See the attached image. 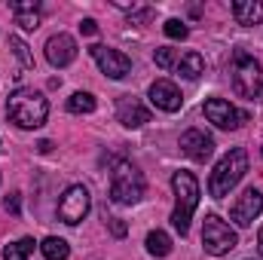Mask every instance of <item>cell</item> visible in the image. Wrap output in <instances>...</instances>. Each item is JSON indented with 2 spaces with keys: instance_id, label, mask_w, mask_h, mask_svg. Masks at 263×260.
Masks as SVG:
<instances>
[{
  "instance_id": "44dd1931",
  "label": "cell",
  "mask_w": 263,
  "mask_h": 260,
  "mask_svg": "<svg viewBox=\"0 0 263 260\" xmlns=\"http://www.w3.org/2000/svg\"><path fill=\"white\" fill-rule=\"evenodd\" d=\"M9 46H12V52H15V59L22 62V67H34V55L28 52V43H25L22 37H9Z\"/></svg>"
},
{
  "instance_id": "ba28073f",
  "label": "cell",
  "mask_w": 263,
  "mask_h": 260,
  "mask_svg": "<svg viewBox=\"0 0 263 260\" xmlns=\"http://www.w3.org/2000/svg\"><path fill=\"white\" fill-rule=\"evenodd\" d=\"M202 110H205L208 123H214L217 129H223V132H236L242 123H248V114L239 110V107H233L227 98H208Z\"/></svg>"
},
{
  "instance_id": "f1b7e54d",
  "label": "cell",
  "mask_w": 263,
  "mask_h": 260,
  "mask_svg": "<svg viewBox=\"0 0 263 260\" xmlns=\"http://www.w3.org/2000/svg\"><path fill=\"white\" fill-rule=\"evenodd\" d=\"M37 147H40V153H49V150H52V141H40Z\"/></svg>"
},
{
  "instance_id": "9c48e42d",
  "label": "cell",
  "mask_w": 263,
  "mask_h": 260,
  "mask_svg": "<svg viewBox=\"0 0 263 260\" xmlns=\"http://www.w3.org/2000/svg\"><path fill=\"white\" fill-rule=\"evenodd\" d=\"M89 52H92L95 65L101 67V73H107L110 80H126V77L132 73V59L126 55V52H120V49H110V46L95 43Z\"/></svg>"
},
{
  "instance_id": "cb8c5ba5",
  "label": "cell",
  "mask_w": 263,
  "mask_h": 260,
  "mask_svg": "<svg viewBox=\"0 0 263 260\" xmlns=\"http://www.w3.org/2000/svg\"><path fill=\"white\" fill-rule=\"evenodd\" d=\"M15 22H18L25 31H37V28H40V12H15Z\"/></svg>"
},
{
  "instance_id": "4fadbf2b",
  "label": "cell",
  "mask_w": 263,
  "mask_h": 260,
  "mask_svg": "<svg viewBox=\"0 0 263 260\" xmlns=\"http://www.w3.org/2000/svg\"><path fill=\"white\" fill-rule=\"evenodd\" d=\"M181 150H184L190 159L205 162V159L214 153V138H211V135H205L202 129H187L184 135H181Z\"/></svg>"
},
{
  "instance_id": "d6986e66",
  "label": "cell",
  "mask_w": 263,
  "mask_h": 260,
  "mask_svg": "<svg viewBox=\"0 0 263 260\" xmlns=\"http://www.w3.org/2000/svg\"><path fill=\"white\" fill-rule=\"evenodd\" d=\"M34 239L31 236H25V239H18V242H12V245H6L3 248V260H28L34 254Z\"/></svg>"
},
{
  "instance_id": "ac0fdd59",
  "label": "cell",
  "mask_w": 263,
  "mask_h": 260,
  "mask_svg": "<svg viewBox=\"0 0 263 260\" xmlns=\"http://www.w3.org/2000/svg\"><path fill=\"white\" fill-rule=\"evenodd\" d=\"M40 251H43L46 260H67L70 245H67L65 239H59V236H46V239L40 242Z\"/></svg>"
},
{
  "instance_id": "5bb4252c",
  "label": "cell",
  "mask_w": 263,
  "mask_h": 260,
  "mask_svg": "<svg viewBox=\"0 0 263 260\" xmlns=\"http://www.w3.org/2000/svg\"><path fill=\"white\" fill-rule=\"evenodd\" d=\"M117 120L126 126V129H141L144 123H150V110L135 98V95H123L117 101Z\"/></svg>"
},
{
  "instance_id": "603a6c76",
  "label": "cell",
  "mask_w": 263,
  "mask_h": 260,
  "mask_svg": "<svg viewBox=\"0 0 263 260\" xmlns=\"http://www.w3.org/2000/svg\"><path fill=\"white\" fill-rule=\"evenodd\" d=\"M153 62H156V67L168 70V67L175 65V49H168V46H159V49L153 52Z\"/></svg>"
},
{
  "instance_id": "4316f807",
  "label": "cell",
  "mask_w": 263,
  "mask_h": 260,
  "mask_svg": "<svg viewBox=\"0 0 263 260\" xmlns=\"http://www.w3.org/2000/svg\"><path fill=\"white\" fill-rule=\"evenodd\" d=\"M110 233H114L117 239H123V236H126V224H123L120 217H114V220H110Z\"/></svg>"
},
{
  "instance_id": "5b68a950",
  "label": "cell",
  "mask_w": 263,
  "mask_h": 260,
  "mask_svg": "<svg viewBox=\"0 0 263 260\" xmlns=\"http://www.w3.org/2000/svg\"><path fill=\"white\" fill-rule=\"evenodd\" d=\"M144 196V178L129 162H117L110 172V199L120 205H135Z\"/></svg>"
},
{
  "instance_id": "83f0119b",
  "label": "cell",
  "mask_w": 263,
  "mask_h": 260,
  "mask_svg": "<svg viewBox=\"0 0 263 260\" xmlns=\"http://www.w3.org/2000/svg\"><path fill=\"white\" fill-rule=\"evenodd\" d=\"M3 208L12 211V214H18V193H12L9 199H3Z\"/></svg>"
},
{
  "instance_id": "6da1fadb",
  "label": "cell",
  "mask_w": 263,
  "mask_h": 260,
  "mask_svg": "<svg viewBox=\"0 0 263 260\" xmlns=\"http://www.w3.org/2000/svg\"><path fill=\"white\" fill-rule=\"evenodd\" d=\"M6 117L18 126V129H40L49 117V101L43 92L34 89H18L9 95L6 101Z\"/></svg>"
},
{
  "instance_id": "e0dca14e",
  "label": "cell",
  "mask_w": 263,
  "mask_h": 260,
  "mask_svg": "<svg viewBox=\"0 0 263 260\" xmlns=\"http://www.w3.org/2000/svg\"><path fill=\"white\" fill-rule=\"evenodd\" d=\"M147 251L153 254V257H168L172 254V236L168 233H162V230H153V233H147Z\"/></svg>"
},
{
  "instance_id": "f546056e",
  "label": "cell",
  "mask_w": 263,
  "mask_h": 260,
  "mask_svg": "<svg viewBox=\"0 0 263 260\" xmlns=\"http://www.w3.org/2000/svg\"><path fill=\"white\" fill-rule=\"evenodd\" d=\"M257 242H260V254H263V230H260V236H257Z\"/></svg>"
},
{
  "instance_id": "30bf717a",
  "label": "cell",
  "mask_w": 263,
  "mask_h": 260,
  "mask_svg": "<svg viewBox=\"0 0 263 260\" xmlns=\"http://www.w3.org/2000/svg\"><path fill=\"white\" fill-rule=\"evenodd\" d=\"M260 208H263V193H260V190H254V187H248L245 193L233 202L230 217H233V224H236V227H251V224H254V217L260 214Z\"/></svg>"
},
{
  "instance_id": "2e32d148",
  "label": "cell",
  "mask_w": 263,
  "mask_h": 260,
  "mask_svg": "<svg viewBox=\"0 0 263 260\" xmlns=\"http://www.w3.org/2000/svg\"><path fill=\"white\" fill-rule=\"evenodd\" d=\"M178 73H181L184 80H199V77L205 73V59H202L199 52H187V55H181V62H178Z\"/></svg>"
},
{
  "instance_id": "277c9868",
  "label": "cell",
  "mask_w": 263,
  "mask_h": 260,
  "mask_svg": "<svg viewBox=\"0 0 263 260\" xmlns=\"http://www.w3.org/2000/svg\"><path fill=\"white\" fill-rule=\"evenodd\" d=\"M230 80H233V89L242 95V98H257L263 92V67L254 55H248L245 49H239L230 62Z\"/></svg>"
},
{
  "instance_id": "52a82bcc",
  "label": "cell",
  "mask_w": 263,
  "mask_h": 260,
  "mask_svg": "<svg viewBox=\"0 0 263 260\" xmlns=\"http://www.w3.org/2000/svg\"><path fill=\"white\" fill-rule=\"evenodd\" d=\"M92 208V199H89V190L83 184H70L59 202V220L67 224V227H77Z\"/></svg>"
},
{
  "instance_id": "484cf974",
  "label": "cell",
  "mask_w": 263,
  "mask_h": 260,
  "mask_svg": "<svg viewBox=\"0 0 263 260\" xmlns=\"http://www.w3.org/2000/svg\"><path fill=\"white\" fill-rule=\"evenodd\" d=\"M80 31H83L86 37H92V34H98V22H95V18H83V22H80Z\"/></svg>"
},
{
  "instance_id": "8992f818",
  "label": "cell",
  "mask_w": 263,
  "mask_h": 260,
  "mask_svg": "<svg viewBox=\"0 0 263 260\" xmlns=\"http://www.w3.org/2000/svg\"><path fill=\"white\" fill-rule=\"evenodd\" d=\"M202 245H205L208 254L220 257V254H230L239 245V236L227 220H220L217 214H208L205 224H202Z\"/></svg>"
},
{
  "instance_id": "7402d4cb",
  "label": "cell",
  "mask_w": 263,
  "mask_h": 260,
  "mask_svg": "<svg viewBox=\"0 0 263 260\" xmlns=\"http://www.w3.org/2000/svg\"><path fill=\"white\" fill-rule=\"evenodd\" d=\"M165 34H168L172 40H187V37H190V28H187L181 18H168V22H165Z\"/></svg>"
},
{
  "instance_id": "3957f363",
  "label": "cell",
  "mask_w": 263,
  "mask_h": 260,
  "mask_svg": "<svg viewBox=\"0 0 263 260\" xmlns=\"http://www.w3.org/2000/svg\"><path fill=\"white\" fill-rule=\"evenodd\" d=\"M248 172V150L245 147H233L227 156H220V162L214 165L211 172V181H208V193L214 199H223L230 196V190L245 178Z\"/></svg>"
},
{
  "instance_id": "ffe728a7",
  "label": "cell",
  "mask_w": 263,
  "mask_h": 260,
  "mask_svg": "<svg viewBox=\"0 0 263 260\" xmlns=\"http://www.w3.org/2000/svg\"><path fill=\"white\" fill-rule=\"evenodd\" d=\"M95 95L92 92H73L70 98H67V110L70 114H92L95 110Z\"/></svg>"
},
{
  "instance_id": "d4e9b609",
  "label": "cell",
  "mask_w": 263,
  "mask_h": 260,
  "mask_svg": "<svg viewBox=\"0 0 263 260\" xmlns=\"http://www.w3.org/2000/svg\"><path fill=\"white\" fill-rule=\"evenodd\" d=\"M12 9H15V12H37L40 3H37V0H34V3H31V0H18V3H12Z\"/></svg>"
},
{
  "instance_id": "9a60e30c",
  "label": "cell",
  "mask_w": 263,
  "mask_h": 260,
  "mask_svg": "<svg viewBox=\"0 0 263 260\" xmlns=\"http://www.w3.org/2000/svg\"><path fill=\"white\" fill-rule=\"evenodd\" d=\"M233 15L239 25H257V22H263V3L260 0H236Z\"/></svg>"
},
{
  "instance_id": "7a4b0ae2",
  "label": "cell",
  "mask_w": 263,
  "mask_h": 260,
  "mask_svg": "<svg viewBox=\"0 0 263 260\" xmlns=\"http://www.w3.org/2000/svg\"><path fill=\"white\" fill-rule=\"evenodd\" d=\"M172 190H175V211H172V224L181 236L190 233V217L199 205V181L193 172H175L172 175Z\"/></svg>"
},
{
  "instance_id": "7c38bea8",
  "label": "cell",
  "mask_w": 263,
  "mask_h": 260,
  "mask_svg": "<svg viewBox=\"0 0 263 260\" xmlns=\"http://www.w3.org/2000/svg\"><path fill=\"white\" fill-rule=\"evenodd\" d=\"M77 59V40L70 34H52L46 40V62L52 67H67Z\"/></svg>"
},
{
  "instance_id": "8fae6325",
  "label": "cell",
  "mask_w": 263,
  "mask_h": 260,
  "mask_svg": "<svg viewBox=\"0 0 263 260\" xmlns=\"http://www.w3.org/2000/svg\"><path fill=\"white\" fill-rule=\"evenodd\" d=\"M150 104L159 107V110H165V114H175V110H181L184 95H181V89L172 80H156L150 86Z\"/></svg>"
}]
</instances>
